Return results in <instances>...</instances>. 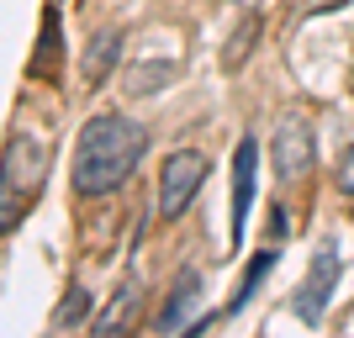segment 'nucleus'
Returning a JSON list of instances; mask_svg holds the SVG:
<instances>
[{
	"label": "nucleus",
	"instance_id": "nucleus-10",
	"mask_svg": "<svg viewBox=\"0 0 354 338\" xmlns=\"http://www.w3.org/2000/svg\"><path fill=\"white\" fill-rule=\"evenodd\" d=\"M64 64V37H59V11L48 6L43 16V37H37V53H32V74H43V79H53Z\"/></svg>",
	"mask_w": 354,
	"mask_h": 338
},
{
	"label": "nucleus",
	"instance_id": "nucleus-12",
	"mask_svg": "<svg viewBox=\"0 0 354 338\" xmlns=\"http://www.w3.org/2000/svg\"><path fill=\"white\" fill-rule=\"evenodd\" d=\"M275 259H281V254H275V249H259V254H254V265L243 270V280H238V291H233V301H227V317L249 307V296L259 291V285H265V275H270V270H275Z\"/></svg>",
	"mask_w": 354,
	"mask_h": 338
},
{
	"label": "nucleus",
	"instance_id": "nucleus-3",
	"mask_svg": "<svg viewBox=\"0 0 354 338\" xmlns=\"http://www.w3.org/2000/svg\"><path fill=\"white\" fill-rule=\"evenodd\" d=\"M339 270H344L339 238H323V243L312 249V265H307V275H301V285H296V296H291V312L301 323H323L328 301H333V285H339Z\"/></svg>",
	"mask_w": 354,
	"mask_h": 338
},
{
	"label": "nucleus",
	"instance_id": "nucleus-4",
	"mask_svg": "<svg viewBox=\"0 0 354 338\" xmlns=\"http://www.w3.org/2000/svg\"><path fill=\"white\" fill-rule=\"evenodd\" d=\"M201 185H207V153L201 148H175L159 169V217L164 222L185 217Z\"/></svg>",
	"mask_w": 354,
	"mask_h": 338
},
{
	"label": "nucleus",
	"instance_id": "nucleus-8",
	"mask_svg": "<svg viewBox=\"0 0 354 338\" xmlns=\"http://www.w3.org/2000/svg\"><path fill=\"white\" fill-rule=\"evenodd\" d=\"M122 37L117 27H106V32H95V43L85 48V85H106L111 74H117V64H122Z\"/></svg>",
	"mask_w": 354,
	"mask_h": 338
},
{
	"label": "nucleus",
	"instance_id": "nucleus-6",
	"mask_svg": "<svg viewBox=\"0 0 354 338\" xmlns=\"http://www.w3.org/2000/svg\"><path fill=\"white\" fill-rule=\"evenodd\" d=\"M254 191H259V143H254V133H243V138L233 143V196H227L233 249H243V233H249V212H254Z\"/></svg>",
	"mask_w": 354,
	"mask_h": 338
},
{
	"label": "nucleus",
	"instance_id": "nucleus-11",
	"mask_svg": "<svg viewBox=\"0 0 354 338\" xmlns=\"http://www.w3.org/2000/svg\"><path fill=\"white\" fill-rule=\"evenodd\" d=\"M90 307H95V296H90V285H80V280H74L69 291H64L59 312H53V333H69V328L90 323Z\"/></svg>",
	"mask_w": 354,
	"mask_h": 338
},
{
	"label": "nucleus",
	"instance_id": "nucleus-5",
	"mask_svg": "<svg viewBox=\"0 0 354 338\" xmlns=\"http://www.w3.org/2000/svg\"><path fill=\"white\" fill-rule=\"evenodd\" d=\"M270 164H275V175L286 185L312 175V164H317V133H312L307 117H281V127L270 138Z\"/></svg>",
	"mask_w": 354,
	"mask_h": 338
},
{
	"label": "nucleus",
	"instance_id": "nucleus-9",
	"mask_svg": "<svg viewBox=\"0 0 354 338\" xmlns=\"http://www.w3.org/2000/svg\"><path fill=\"white\" fill-rule=\"evenodd\" d=\"M175 74H180L175 59H143V64H133V69L122 74V90H127V95H159Z\"/></svg>",
	"mask_w": 354,
	"mask_h": 338
},
{
	"label": "nucleus",
	"instance_id": "nucleus-2",
	"mask_svg": "<svg viewBox=\"0 0 354 338\" xmlns=\"http://www.w3.org/2000/svg\"><path fill=\"white\" fill-rule=\"evenodd\" d=\"M43 180H48V148L32 133H11L6 153H0V238L21 227L32 201L43 196Z\"/></svg>",
	"mask_w": 354,
	"mask_h": 338
},
{
	"label": "nucleus",
	"instance_id": "nucleus-16",
	"mask_svg": "<svg viewBox=\"0 0 354 338\" xmlns=\"http://www.w3.org/2000/svg\"><path fill=\"white\" fill-rule=\"evenodd\" d=\"M328 6H333V11H339L344 0H307V6H301V16H312V11H328Z\"/></svg>",
	"mask_w": 354,
	"mask_h": 338
},
{
	"label": "nucleus",
	"instance_id": "nucleus-13",
	"mask_svg": "<svg viewBox=\"0 0 354 338\" xmlns=\"http://www.w3.org/2000/svg\"><path fill=\"white\" fill-rule=\"evenodd\" d=\"M133 307H138V280L127 275V280H122V291L111 296V307H106V312H101V317H95L90 328H95V333H117V328L127 323V317H133Z\"/></svg>",
	"mask_w": 354,
	"mask_h": 338
},
{
	"label": "nucleus",
	"instance_id": "nucleus-7",
	"mask_svg": "<svg viewBox=\"0 0 354 338\" xmlns=\"http://www.w3.org/2000/svg\"><path fill=\"white\" fill-rule=\"evenodd\" d=\"M201 307H207V291H201V270L185 265V270L175 275V291H169L164 312L153 317V328H159V333H191V328L207 317Z\"/></svg>",
	"mask_w": 354,
	"mask_h": 338
},
{
	"label": "nucleus",
	"instance_id": "nucleus-1",
	"mask_svg": "<svg viewBox=\"0 0 354 338\" xmlns=\"http://www.w3.org/2000/svg\"><path fill=\"white\" fill-rule=\"evenodd\" d=\"M148 153V127L122 111H101L80 127V143H74V164H69V185L74 196L85 201H101V196L122 191L133 169Z\"/></svg>",
	"mask_w": 354,
	"mask_h": 338
},
{
	"label": "nucleus",
	"instance_id": "nucleus-15",
	"mask_svg": "<svg viewBox=\"0 0 354 338\" xmlns=\"http://www.w3.org/2000/svg\"><path fill=\"white\" fill-rule=\"evenodd\" d=\"M333 185H339V191L354 201V143L344 148V153H339V164H333Z\"/></svg>",
	"mask_w": 354,
	"mask_h": 338
},
{
	"label": "nucleus",
	"instance_id": "nucleus-14",
	"mask_svg": "<svg viewBox=\"0 0 354 338\" xmlns=\"http://www.w3.org/2000/svg\"><path fill=\"white\" fill-rule=\"evenodd\" d=\"M254 37H259V16H249V21H243V27H238V37H233V48H227V69H238V64H243V53H254Z\"/></svg>",
	"mask_w": 354,
	"mask_h": 338
}]
</instances>
